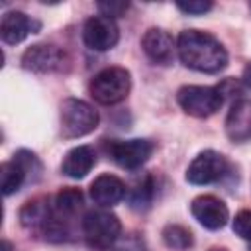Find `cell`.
<instances>
[{
  "instance_id": "obj_1",
  "label": "cell",
  "mask_w": 251,
  "mask_h": 251,
  "mask_svg": "<svg viewBox=\"0 0 251 251\" xmlns=\"http://www.w3.org/2000/svg\"><path fill=\"white\" fill-rule=\"evenodd\" d=\"M176 53L184 67L198 73H220L227 65L226 47L214 35L200 29L180 31L176 39Z\"/></svg>"
},
{
  "instance_id": "obj_2",
  "label": "cell",
  "mask_w": 251,
  "mask_h": 251,
  "mask_svg": "<svg viewBox=\"0 0 251 251\" xmlns=\"http://www.w3.org/2000/svg\"><path fill=\"white\" fill-rule=\"evenodd\" d=\"M122 224L118 216L106 208H96L82 218V235L86 245L94 251H108L120 237Z\"/></svg>"
},
{
  "instance_id": "obj_3",
  "label": "cell",
  "mask_w": 251,
  "mask_h": 251,
  "mask_svg": "<svg viewBox=\"0 0 251 251\" xmlns=\"http://www.w3.org/2000/svg\"><path fill=\"white\" fill-rule=\"evenodd\" d=\"M90 94L96 102L112 106L122 102L131 88V75L124 67H106L90 80Z\"/></svg>"
},
{
  "instance_id": "obj_4",
  "label": "cell",
  "mask_w": 251,
  "mask_h": 251,
  "mask_svg": "<svg viewBox=\"0 0 251 251\" xmlns=\"http://www.w3.org/2000/svg\"><path fill=\"white\" fill-rule=\"evenodd\" d=\"M98 126V112L84 100L67 98L61 104V133L67 139L82 137Z\"/></svg>"
},
{
  "instance_id": "obj_5",
  "label": "cell",
  "mask_w": 251,
  "mask_h": 251,
  "mask_svg": "<svg viewBox=\"0 0 251 251\" xmlns=\"http://www.w3.org/2000/svg\"><path fill=\"white\" fill-rule=\"evenodd\" d=\"M178 106L194 118H208L216 114L222 108L224 96L214 86H198V84H186L178 88L176 92Z\"/></svg>"
},
{
  "instance_id": "obj_6",
  "label": "cell",
  "mask_w": 251,
  "mask_h": 251,
  "mask_svg": "<svg viewBox=\"0 0 251 251\" xmlns=\"http://www.w3.org/2000/svg\"><path fill=\"white\" fill-rule=\"evenodd\" d=\"M22 65L33 73H55L67 69L69 57L61 47L53 43H35L22 55Z\"/></svg>"
},
{
  "instance_id": "obj_7",
  "label": "cell",
  "mask_w": 251,
  "mask_h": 251,
  "mask_svg": "<svg viewBox=\"0 0 251 251\" xmlns=\"http://www.w3.org/2000/svg\"><path fill=\"white\" fill-rule=\"evenodd\" d=\"M153 143L147 139H112L106 145V151L112 161L127 171L139 169L153 155Z\"/></svg>"
},
{
  "instance_id": "obj_8",
  "label": "cell",
  "mask_w": 251,
  "mask_h": 251,
  "mask_svg": "<svg viewBox=\"0 0 251 251\" xmlns=\"http://www.w3.org/2000/svg\"><path fill=\"white\" fill-rule=\"evenodd\" d=\"M227 171V161L222 153L214 149H206L198 153L192 163L186 169V180L190 184L202 186V184H212L218 182Z\"/></svg>"
},
{
  "instance_id": "obj_9",
  "label": "cell",
  "mask_w": 251,
  "mask_h": 251,
  "mask_svg": "<svg viewBox=\"0 0 251 251\" xmlns=\"http://www.w3.org/2000/svg\"><path fill=\"white\" fill-rule=\"evenodd\" d=\"M120 39V29L112 18H106L102 14L92 16L84 22L82 27V41L92 51H108L116 47Z\"/></svg>"
},
{
  "instance_id": "obj_10",
  "label": "cell",
  "mask_w": 251,
  "mask_h": 251,
  "mask_svg": "<svg viewBox=\"0 0 251 251\" xmlns=\"http://www.w3.org/2000/svg\"><path fill=\"white\" fill-rule=\"evenodd\" d=\"M190 212L198 220V224L204 226L206 229H220L226 226V222L229 218V210H227L226 202L214 194L196 196L190 202Z\"/></svg>"
},
{
  "instance_id": "obj_11",
  "label": "cell",
  "mask_w": 251,
  "mask_h": 251,
  "mask_svg": "<svg viewBox=\"0 0 251 251\" xmlns=\"http://www.w3.org/2000/svg\"><path fill=\"white\" fill-rule=\"evenodd\" d=\"M143 53L157 65H171L176 53V41L165 29L151 27L141 37Z\"/></svg>"
},
{
  "instance_id": "obj_12",
  "label": "cell",
  "mask_w": 251,
  "mask_h": 251,
  "mask_svg": "<svg viewBox=\"0 0 251 251\" xmlns=\"http://www.w3.org/2000/svg\"><path fill=\"white\" fill-rule=\"evenodd\" d=\"M226 133L233 143L251 141V100L231 104L226 118Z\"/></svg>"
},
{
  "instance_id": "obj_13",
  "label": "cell",
  "mask_w": 251,
  "mask_h": 251,
  "mask_svg": "<svg viewBox=\"0 0 251 251\" xmlns=\"http://www.w3.org/2000/svg\"><path fill=\"white\" fill-rule=\"evenodd\" d=\"M126 192H127V188H126L124 180L118 178L116 175H100L90 184V198L100 208L116 206L126 196Z\"/></svg>"
},
{
  "instance_id": "obj_14",
  "label": "cell",
  "mask_w": 251,
  "mask_h": 251,
  "mask_svg": "<svg viewBox=\"0 0 251 251\" xmlns=\"http://www.w3.org/2000/svg\"><path fill=\"white\" fill-rule=\"evenodd\" d=\"M39 27V24H35L29 16H25L24 12H8L2 18V25H0V35L2 41L8 45H16L20 41H24L29 33H33Z\"/></svg>"
},
{
  "instance_id": "obj_15",
  "label": "cell",
  "mask_w": 251,
  "mask_h": 251,
  "mask_svg": "<svg viewBox=\"0 0 251 251\" xmlns=\"http://www.w3.org/2000/svg\"><path fill=\"white\" fill-rule=\"evenodd\" d=\"M94 165H96L94 149L88 147V145H78V147H73L65 155L63 163H61V171L69 178H76L78 180V178H84L92 171Z\"/></svg>"
},
{
  "instance_id": "obj_16",
  "label": "cell",
  "mask_w": 251,
  "mask_h": 251,
  "mask_svg": "<svg viewBox=\"0 0 251 251\" xmlns=\"http://www.w3.org/2000/svg\"><path fill=\"white\" fill-rule=\"evenodd\" d=\"M53 216V206H49V202L45 198H35L29 200L22 210H20V222L24 227L29 229H45V226L49 224Z\"/></svg>"
},
{
  "instance_id": "obj_17",
  "label": "cell",
  "mask_w": 251,
  "mask_h": 251,
  "mask_svg": "<svg viewBox=\"0 0 251 251\" xmlns=\"http://www.w3.org/2000/svg\"><path fill=\"white\" fill-rule=\"evenodd\" d=\"M82 204H84V198H82V192L78 188H73V186H67L63 190L57 192L55 196V202H53V210L59 218L67 220V218H73L76 216L80 210H82Z\"/></svg>"
},
{
  "instance_id": "obj_18",
  "label": "cell",
  "mask_w": 251,
  "mask_h": 251,
  "mask_svg": "<svg viewBox=\"0 0 251 251\" xmlns=\"http://www.w3.org/2000/svg\"><path fill=\"white\" fill-rule=\"evenodd\" d=\"M27 180V175L24 171V167L14 159V161H6L0 165V186H2V194L10 196L14 192L20 190V186Z\"/></svg>"
},
{
  "instance_id": "obj_19",
  "label": "cell",
  "mask_w": 251,
  "mask_h": 251,
  "mask_svg": "<svg viewBox=\"0 0 251 251\" xmlns=\"http://www.w3.org/2000/svg\"><path fill=\"white\" fill-rule=\"evenodd\" d=\"M163 241L167 247L175 249V251H186L192 247L194 243V237H192V231L184 226H178V224H169L163 227Z\"/></svg>"
},
{
  "instance_id": "obj_20",
  "label": "cell",
  "mask_w": 251,
  "mask_h": 251,
  "mask_svg": "<svg viewBox=\"0 0 251 251\" xmlns=\"http://www.w3.org/2000/svg\"><path fill=\"white\" fill-rule=\"evenodd\" d=\"M153 188H155V184H153V178L149 175L135 180L131 190H129V206L135 210H145L153 200V192H155Z\"/></svg>"
},
{
  "instance_id": "obj_21",
  "label": "cell",
  "mask_w": 251,
  "mask_h": 251,
  "mask_svg": "<svg viewBox=\"0 0 251 251\" xmlns=\"http://www.w3.org/2000/svg\"><path fill=\"white\" fill-rule=\"evenodd\" d=\"M233 231L245 241H251V210H241L233 218Z\"/></svg>"
},
{
  "instance_id": "obj_22",
  "label": "cell",
  "mask_w": 251,
  "mask_h": 251,
  "mask_svg": "<svg viewBox=\"0 0 251 251\" xmlns=\"http://www.w3.org/2000/svg\"><path fill=\"white\" fill-rule=\"evenodd\" d=\"M143 249H145L143 241L135 233H129L126 237H118V241L108 251H143Z\"/></svg>"
},
{
  "instance_id": "obj_23",
  "label": "cell",
  "mask_w": 251,
  "mask_h": 251,
  "mask_svg": "<svg viewBox=\"0 0 251 251\" xmlns=\"http://www.w3.org/2000/svg\"><path fill=\"white\" fill-rule=\"evenodd\" d=\"M96 8H98V12H100L102 16L114 20V18L122 16V14L129 8V2H98Z\"/></svg>"
},
{
  "instance_id": "obj_24",
  "label": "cell",
  "mask_w": 251,
  "mask_h": 251,
  "mask_svg": "<svg viewBox=\"0 0 251 251\" xmlns=\"http://www.w3.org/2000/svg\"><path fill=\"white\" fill-rule=\"evenodd\" d=\"M176 8L184 14H206L208 10H212V2L208 0H196V2H176Z\"/></svg>"
},
{
  "instance_id": "obj_25",
  "label": "cell",
  "mask_w": 251,
  "mask_h": 251,
  "mask_svg": "<svg viewBox=\"0 0 251 251\" xmlns=\"http://www.w3.org/2000/svg\"><path fill=\"white\" fill-rule=\"evenodd\" d=\"M241 78H243L245 86H249V88H251V63H249V65L243 69V76H241Z\"/></svg>"
},
{
  "instance_id": "obj_26",
  "label": "cell",
  "mask_w": 251,
  "mask_h": 251,
  "mask_svg": "<svg viewBox=\"0 0 251 251\" xmlns=\"http://www.w3.org/2000/svg\"><path fill=\"white\" fill-rule=\"evenodd\" d=\"M2 251H12V243L4 239V241H2Z\"/></svg>"
},
{
  "instance_id": "obj_27",
  "label": "cell",
  "mask_w": 251,
  "mask_h": 251,
  "mask_svg": "<svg viewBox=\"0 0 251 251\" xmlns=\"http://www.w3.org/2000/svg\"><path fill=\"white\" fill-rule=\"evenodd\" d=\"M210 251H226V249H210Z\"/></svg>"
}]
</instances>
